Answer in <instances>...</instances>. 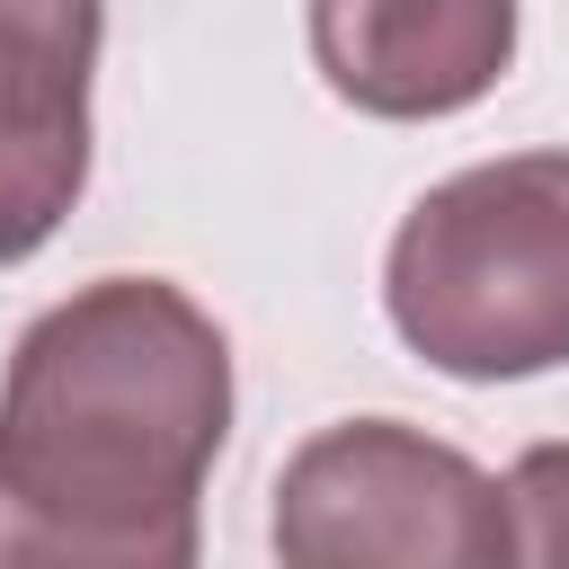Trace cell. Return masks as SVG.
Segmentation results:
<instances>
[{"label": "cell", "instance_id": "8992f818", "mask_svg": "<svg viewBox=\"0 0 569 569\" xmlns=\"http://www.w3.org/2000/svg\"><path fill=\"white\" fill-rule=\"evenodd\" d=\"M498 489H507V542H516V560L560 569L569 560V445L516 453V471Z\"/></svg>", "mask_w": 569, "mask_h": 569}, {"label": "cell", "instance_id": "6da1fadb", "mask_svg": "<svg viewBox=\"0 0 569 569\" xmlns=\"http://www.w3.org/2000/svg\"><path fill=\"white\" fill-rule=\"evenodd\" d=\"M231 436V347L160 276L36 311L0 373V569H187Z\"/></svg>", "mask_w": 569, "mask_h": 569}, {"label": "cell", "instance_id": "3957f363", "mask_svg": "<svg viewBox=\"0 0 569 569\" xmlns=\"http://www.w3.org/2000/svg\"><path fill=\"white\" fill-rule=\"evenodd\" d=\"M276 560L293 569H489V560H516L507 489L471 453L400 418H347V427H320L284 462Z\"/></svg>", "mask_w": 569, "mask_h": 569}, {"label": "cell", "instance_id": "7a4b0ae2", "mask_svg": "<svg viewBox=\"0 0 569 569\" xmlns=\"http://www.w3.org/2000/svg\"><path fill=\"white\" fill-rule=\"evenodd\" d=\"M382 311L453 382L569 365V151H507L427 187L391 231Z\"/></svg>", "mask_w": 569, "mask_h": 569}, {"label": "cell", "instance_id": "5b68a950", "mask_svg": "<svg viewBox=\"0 0 569 569\" xmlns=\"http://www.w3.org/2000/svg\"><path fill=\"white\" fill-rule=\"evenodd\" d=\"M311 62L356 116H453L516 62V0H311Z\"/></svg>", "mask_w": 569, "mask_h": 569}, {"label": "cell", "instance_id": "277c9868", "mask_svg": "<svg viewBox=\"0 0 569 569\" xmlns=\"http://www.w3.org/2000/svg\"><path fill=\"white\" fill-rule=\"evenodd\" d=\"M107 0H0V267L36 258L89 187Z\"/></svg>", "mask_w": 569, "mask_h": 569}]
</instances>
